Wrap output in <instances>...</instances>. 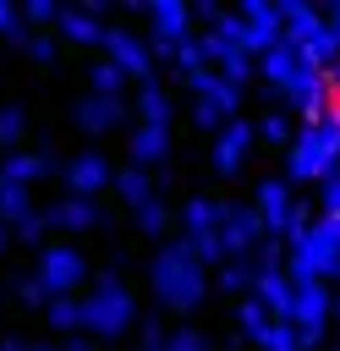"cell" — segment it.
Returning a JSON list of instances; mask_svg holds the SVG:
<instances>
[{
    "mask_svg": "<svg viewBox=\"0 0 340 351\" xmlns=\"http://www.w3.org/2000/svg\"><path fill=\"white\" fill-rule=\"evenodd\" d=\"M154 291L170 302V307H197L203 302V269L186 247H165L154 258Z\"/></svg>",
    "mask_w": 340,
    "mask_h": 351,
    "instance_id": "cell-1",
    "label": "cell"
},
{
    "mask_svg": "<svg viewBox=\"0 0 340 351\" xmlns=\"http://www.w3.org/2000/svg\"><path fill=\"white\" fill-rule=\"evenodd\" d=\"M82 324H88L93 335H121V329L132 324V296H126V285L104 280V285L82 302Z\"/></svg>",
    "mask_w": 340,
    "mask_h": 351,
    "instance_id": "cell-2",
    "label": "cell"
},
{
    "mask_svg": "<svg viewBox=\"0 0 340 351\" xmlns=\"http://www.w3.org/2000/svg\"><path fill=\"white\" fill-rule=\"evenodd\" d=\"M77 280H82V258H77L71 247H49V252H44V263H38V291L66 296Z\"/></svg>",
    "mask_w": 340,
    "mask_h": 351,
    "instance_id": "cell-3",
    "label": "cell"
},
{
    "mask_svg": "<svg viewBox=\"0 0 340 351\" xmlns=\"http://www.w3.org/2000/svg\"><path fill=\"white\" fill-rule=\"evenodd\" d=\"M324 313H329V291H324L318 280H296V291H291V318H296V329L318 335Z\"/></svg>",
    "mask_w": 340,
    "mask_h": 351,
    "instance_id": "cell-4",
    "label": "cell"
},
{
    "mask_svg": "<svg viewBox=\"0 0 340 351\" xmlns=\"http://www.w3.org/2000/svg\"><path fill=\"white\" fill-rule=\"evenodd\" d=\"M110 55H115V71H137V77L148 71V55L132 33H110Z\"/></svg>",
    "mask_w": 340,
    "mask_h": 351,
    "instance_id": "cell-5",
    "label": "cell"
},
{
    "mask_svg": "<svg viewBox=\"0 0 340 351\" xmlns=\"http://www.w3.org/2000/svg\"><path fill=\"white\" fill-rule=\"evenodd\" d=\"M110 181V165L99 159V154H82V159H71V186L77 192H99Z\"/></svg>",
    "mask_w": 340,
    "mask_h": 351,
    "instance_id": "cell-6",
    "label": "cell"
},
{
    "mask_svg": "<svg viewBox=\"0 0 340 351\" xmlns=\"http://www.w3.org/2000/svg\"><path fill=\"white\" fill-rule=\"evenodd\" d=\"M247 143H252V126H241V121H230V126H225V137H219V148H214V154H219V165L230 170V165H236V159L247 154Z\"/></svg>",
    "mask_w": 340,
    "mask_h": 351,
    "instance_id": "cell-7",
    "label": "cell"
},
{
    "mask_svg": "<svg viewBox=\"0 0 340 351\" xmlns=\"http://www.w3.org/2000/svg\"><path fill=\"white\" fill-rule=\"evenodd\" d=\"M49 225H66V230H82V225H93V203L88 197H66L55 214H49Z\"/></svg>",
    "mask_w": 340,
    "mask_h": 351,
    "instance_id": "cell-8",
    "label": "cell"
},
{
    "mask_svg": "<svg viewBox=\"0 0 340 351\" xmlns=\"http://www.w3.org/2000/svg\"><path fill=\"white\" fill-rule=\"evenodd\" d=\"M132 154H137V165L159 159V154H165V126H137V137H132Z\"/></svg>",
    "mask_w": 340,
    "mask_h": 351,
    "instance_id": "cell-9",
    "label": "cell"
},
{
    "mask_svg": "<svg viewBox=\"0 0 340 351\" xmlns=\"http://www.w3.org/2000/svg\"><path fill=\"white\" fill-rule=\"evenodd\" d=\"M115 115H121V104H115V99H99V104H82V126H88V132H104V126H110Z\"/></svg>",
    "mask_w": 340,
    "mask_h": 351,
    "instance_id": "cell-10",
    "label": "cell"
},
{
    "mask_svg": "<svg viewBox=\"0 0 340 351\" xmlns=\"http://www.w3.org/2000/svg\"><path fill=\"white\" fill-rule=\"evenodd\" d=\"M49 318H55L60 329H77V324H82V302H71V296H60V302H49Z\"/></svg>",
    "mask_w": 340,
    "mask_h": 351,
    "instance_id": "cell-11",
    "label": "cell"
},
{
    "mask_svg": "<svg viewBox=\"0 0 340 351\" xmlns=\"http://www.w3.org/2000/svg\"><path fill=\"white\" fill-rule=\"evenodd\" d=\"M121 197H132V203H148V181H143V170H126V176H121Z\"/></svg>",
    "mask_w": 340,
    "mask_h": 351,
    "instance_id": "cell-12",
    "label": "cell"
},
{
    "mask_svg": "<svg viewBox=\"0 0 340 351\" xmlns=\"http://www.w3.org/2000/svg\"><path fill=\"white\" fill-rule=\"evenodd\" d=\"M66 33H77V38H82V44H93V38H99V27H93V22H88V16H77V11H71V16H66Z\"/></svg>",
    "mask_w": 340,
    "mask_h": 351,
    "instance_id": "cell-13",
    "label": "cell"
},
{
    "mask_svg": "<svg viewBox=\"0 0 340 351\" xmlns=\"http://www.w3.org/2000/svg\"><path fill=\"white\" fill-rule=\"evenodd\" d=\"M159 351H203V340H197V335H170Z\"/></svg>",
    "mask_w": 340,
    "mask_h": 351,
    "instance_id": "cell-14",
    "label": "cell"
},
{
    "mask_svg": "<svg viewBox=\"0 0 340 351\" xmlns=\"http://www.w3.org/2000/svg\"><path fill=\"white\" fill-rule=\"evenodd\" d=\"M0 351H22V346H16V340H11V346H0Z\"/></svg>",
    "mask_w": 340,
    "mask_h": 351,
    "instance_id": "cell-15",
    "label": "cell"
},
{
    "mask_svg": "<svg viewBox=\"0 0 340 351\" xmlns=\"http://www.w3.org/2000/svg\"><path fill=\"white\" fill-rule=\"evenodd\" d=\"M38 351H49V346H38Z\"/></svg>",
    "mask_w": 340,
    "mask_h": 351,
    "instance_id": "cell-16",
    "label": "cell"
}]
</instances>
